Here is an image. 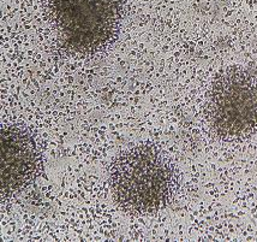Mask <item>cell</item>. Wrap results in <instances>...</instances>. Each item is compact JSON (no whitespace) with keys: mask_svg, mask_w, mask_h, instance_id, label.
Returning a JSON list of instances; mask_svg holds the SVG:
<instances>
[{"mask_svg":"<svg viewBox=\"0 0 257 242\" xmlns=\"http://www.w3.org/2000/svg\"><path fill=\"white\" fill-rule=\"evenodd\" d=\"M109 182L115 201L134 213L158 212L168 204L173 191L171 169L149 148L121 154L113 164Z\"/></svg>","mask_w":257,"mask_h":242,"instance_id":"1","label":"cell"},{"mask_svg":"<svg viewBox=\"0 0 257 242\" xmlns=\"http://www.w3.org/2000/svg\"><path fill=\"white\" fill-rule=\"evenodd\" d=\"M51 8L62 39L73 51L99 50L117 29V0H51Z\"/></svg>","mask_w":257,"mask_h":242,"instance_id":"2","label":"cell"},{"mask_svg":"<svg viewBox=\"0 0 257 242\" xmlns=\"http://www.w3.org/2000/svg\"><path fill=\"white\" fill-rule=\"evenodd\" d=\"M209 119L220 135L238 137L257 128V87L247 76L232 72L214 85Z\"/></svg>","mask_w":257,"mask_h":242,"instance_id":"3","label":"cell"},{"mask_svg":"<svg viewBox=\"0 0 257 242\" xmlns=\"http://www.w3.org/2000/svg\"><path fill=\"white\" fill-rule=\"evenodd\" d=\"M39 154L35 143L23 131H2V193L11 195L23 188L35 176Z\"/></svg>","mask_w":257,"mask_h":242,"instance_id":"4","label":"cell"}]
</instances>
